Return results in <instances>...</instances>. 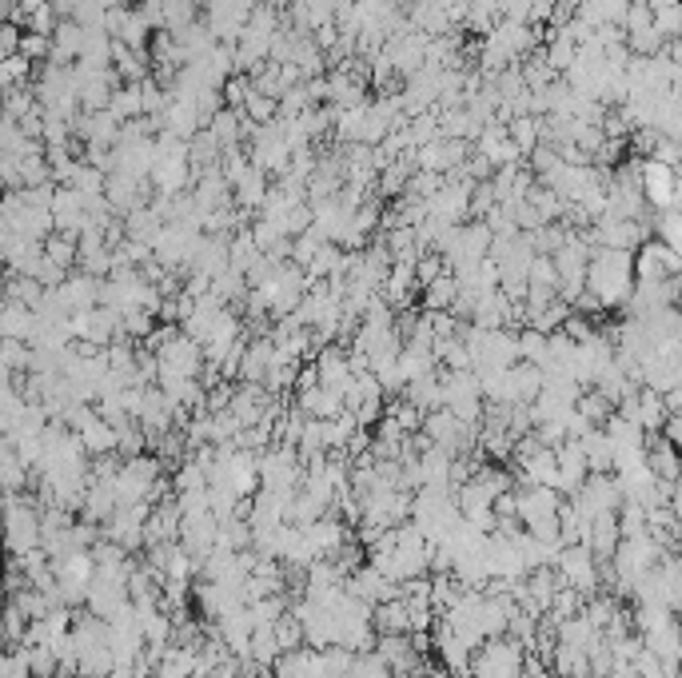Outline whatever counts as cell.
<instances>
[{
    "label": "cell",
    "mask_w": 682,
    "mask_h": 678,
    "mask_svg": "<svg viewBox=\"0 0 682 678\" xmlns=\"http://www.w3.org/2000/svg\"><path fill=\"white\" fill-rule=\"evenodd\" d=\"M583 284H587V292H591L603 308L623 304V300L631 296V288H635V264H631V252H611V248L595 252V256L587 260Z\"/></svg>",
    "instance_id": "obj_1"
},
{
    "label": "cell",
    "mask_w": 682,
    "mask_h": 678,
    "mask_svg": "<svg viewBox=\"0 0 682 678\" xmlns=\"http://www.w3.org/2000/svg\"><path fill=\"white\" fill-rule=\"evenodd\" d=\"M639 192H643V200H651V208L667 212L675 204V168L663 160L639 164Z\"/></svg>",
    "instance_id": "obj_2"
},
{
    "label": "cell",
    "mask_w": 682,
    "mask_h": 678,
    "mask_svg": "<svg viewBox=\"0 0 682 678\" xmlns=\"http://www.w3.org/2000/svg\"><path fill=\"white\" fill-rule=\"evenodd\" d=\"M675 272H679L675 248H667L659 240H651V244L639 248V280L643 284H667V280H675Z\"/></svg>",
    "instance_id": "obj_3"
},
{
    "label": "cell",
    "mask_w": 682,
    "mask_h": 678,
    "mask_svg": "<svg viewBox=\"0 0 682 678\" xmlns=\"http://www.w3.org/2000/svg\"><path fill=\"white\" fill-rule=\"evenodd\" d=\"M84 52V28L80 24H72V20H64L60 28H56V56H80Z\"/></svg>",
    "instance_id": "obj_4"
},
{
    "label": "cell",
    "mask_w": 682,
    "mask_h": 678,
    "mask_svg": "<svg viewBox=\"0 0 682 678\" xmlns=\"http://www.w3.org/2000/svg\"><path fill=\"white\" fill-rule=\"evenodd\" d=\"M659 232H663V244L679 252V216H675L671 208H667V212L659 216Z\"/></svg>",
    "instance_id": "obj_5"
},
{
    "label": "cell",
    "mask_w": 682,
    "mask_h": 678,
    "mask_svg": "<svg viewBox=\"0 0 682 678\" xmlns=\"http://www.w3.org/2000/svg\"><path fill=\"white\" fill-rule=\"evenodd\" d=\"M40 48H44L40 36H28V40H24V52H28V56H40Z\"/></svg>",
    "instance_id": "obj_6"
}]
</instances>
